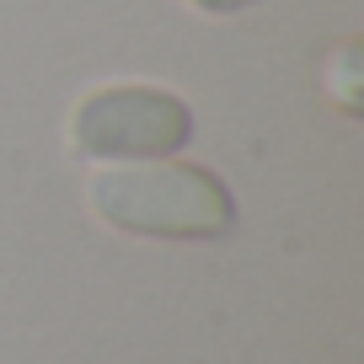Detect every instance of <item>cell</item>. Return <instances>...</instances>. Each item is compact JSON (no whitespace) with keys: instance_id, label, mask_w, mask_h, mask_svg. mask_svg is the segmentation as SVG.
Wrapping results in <instances>:
<instances>
[{"instance_id":"1","label":"cell","mask_w":364,"mask_h":364,"mask_svg":"<svg viewBox=\"0 0 364 364\" xmlns=\"http://www.w3.org/2000/svg\"><path fill=\"white\" fill-rule=\"evenodd\" d=\"M86 209L124 236L209 241L236 225V198L215 171L193 161H113L86 182Z\"/></svg>"},{"instance_id":"3","label":"cell","mask_w":364,"mask_h":364,"mask_svg":"<svg viewBox=\"0 0 364 364\" xmlns=\"http://www.w3.org/2000/svg\"><path fill=\"white\" fill-rule=\"evenodd\" d=\"M321 86H327V97L338 102V113H348V118L364 113V48H359V38H343L327 54Z\"/></svg>"},{"instance_id":"4","label":"cell","mask_w":364,"mask_h":364,"mask_svg":"<svg viewBox=\"0 0 364 364\" xmlns=\"http://www.w3.org/2000/svg\"><path fill=\"white\" fill-rule=\"evenodd\" d=\"M193 11H209V16H230V11H247L252 0H188Z\"/></svg>"},{"instance_id":"2","label":"cell","mask_w":364,"mask_h":364,"mask_svg":"<svg viewBox=\"0 0 364 364\" xmlns=\"http://www.w3.org/2000/svg\"><path fill=\"white\" fill-rule=\"evenodd\" d=\"M65 139L75 156L97 161V166H113V161H161V156H177L193 139V113L166 86L118 80V86H97L80 97L75 113H70Z\"/></svg>"}]
</instances>
